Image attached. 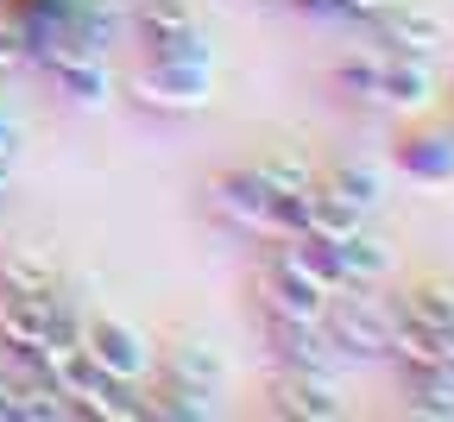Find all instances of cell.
I'll return each instance as SVG.
<instances>
[{
    "label": "cell",
    "instance_id": "obj_1",
    "mask_svg": "<svg viewBox=\"0 0 454 422\" xmlns=\"http://www.w3.org/2000/svg\"><path fill=\"white\" fill-rule=\"evenodd\" d=\"M322 328L340 359H385L391 353V290L385 284H348L322 303Z\"/></svg>",
    "mask_w": 454,
    "mask_h": 422
},
{
    "label": "cell",
    "instance_id": "obj_2",
    "mask_svg": "<svg viewBox=\"0 0 454 422\" xmlns=\"http://www.w3.org/2000/svg\"><path fill=\"white\" fill-rule=\"evenodd\" d=\"M133 107L164 113V120H184L196 107H208L215 95V57H190V64H164V57H139V70L121 82Z\"/></svg>",
    "mask_w": 454,
    "mask_h": 422
},
{
    "label": "cell",
    "instance_id": "obj_3",
    "mask_svg": "<svg viewBox=\"0 0 454 422\" xmlns=\"http://www.w3.org/2000/svg\"><path fill=\"white\" fill-rule=\"evenodd\" d=\"M127 32L139 38L145 57H164V64H190V57H215L202 13L190 0H133L127 7Z\"/></svg>",
    "mask_w": 454,
    "mask_h": 422
},
{
    "label": "cell",
    "instance_id": "obj_4",
    "mask_svg": "<svg viewBox=\"0 0 454 422\" xmlns=\"http://www.w3.org/2000/svg\"><path fill=\"white\" fill-rule=\"evenodd\" d=\"M354 32L372 38L379 51H404V57H442V44H448V20L435 7H423V0H391V7L366 13Z\"/></svg>",
    "mask_w": 454,
    "mask_h": 422
},
{
    "label": "cell",
    "instance_id": "obj_5",
    "mask_svg": "<svg viewBox=\"0 0 454 422\" xmlns=\"http://www.w3.org/2000/svg\"><path fill=\"white\" fill-rule=\"evenodd\" d=\"M253 322H259V340L271 347V366L322 372V379H340V366H348L322 322H303V316H253Z\"/></svg>",
    "mask_w": 454,
    "mask_h": 422
},
{
    "label": "cell",
    "instance_id": "obj_6",
    "mask_svg": "<svg viewBox=\"0 0 454 422\" xmlns=\"http://www.w3.org/2000/svg\"><path fill=\"white\" fill-rule=\"evenodd\" d=\"M82 353L95 359L101 372L133 379V385L152 372V340H145V328L127 322V316H107V309H95V303H89V322H82Z\"/></svg>",
    "mask_w": 454,
    "mask_h": 422
},
{
    "label": "cell",
    "instance_id": "obj_7",
    "mask_svg": "<svg viewBox=\"0 0 454 422\" xmlns=\"http://www.w3.org/2000/svg\"><path fill=\"white\" fill-rule=\"evenodd\" d=\"M265 416H284V422H340V416H348V397H340V379L278 366L271 385H265Z\"/></svg>",
    "mask_w": 454,
    "mask_h": 422
},
{
    "label": "cell",
    "instance_id": "obj_8",
    "mask_svg": "<svg viewBox=\"0 0 454 422\" xmlns=\"http://www.w3.org/2000/svg\"><path fill=\"white\" fill-rule=\"evenodd\" d=\"M391 164L411 184H454V120H423L411 113V127H397Z\"/></svg>",
    "mask_w": 454,
    "mask_h": 422
},
{
    "label": "cell",
    "instance_id": "obj_9",
    "mask_svg": "<svg viewBox=\"0 0 454 422\" xmlns=\"http://www.w3.org/2000/svg\"><path fill=\"white\" fill-rule=\"evenodd\" d=\"M435 57H404V51H385V76H379V107L385 113H429L435 107Z\"/></svg>",
    "mask_w": 454,
    "mask_h": 422
},
{
    "label": "cell",
    "instance_id": "obj_10",
    "mask_svg": "<svg viewBox=\"0 0 454 422\" xmlns=\"http://www.w3.org/2000/svg\"><path fill=\"white\" fill-rule=\"evenodd\" d=\"M51 296H0V359H13V366H38V359L51 353L44 347Z\"/></svg>",
    "mask_w": 454,
    "mask_h": 422
},
{
    "label": "cell",
    "instance_id": "obj_11",
    "mask_svg": "<svg viewBox=\"0 0 454 422\" xmlns=\"http://www.w3.org/2000/svg\"><path fill=\"white\" fill-rule=\"evenodd\" d=\"M44 76L57 82V95H64L70 107H101L114 89H121V76L107 70V57L101 51H64V57H51Z\"/></svg>",
    "mask_w": 454,
    "mask_h": 422
},
{
    "label": "cell",
    "instance_id": "obj_12",
    "mask_svg": "<svg viewBox=\"0 0 454 422\" xmlns=\"http://www.w3.org/2000/svg\"><path fill=\"white\" fill-rule=\"evenodd\" d=\"M234 184L259 202V215H265V202L271 196H291V190H303L309 176H316V164L309 158H297V152H259V158H247V164H234L227 170Z\"/></svg>",
    "mask_w": 454,
    "mask_h": 422
},
{
    "label": "cell",
    "instance_id": "obj_13",
    "mask_svg": "<svg viewBox=\"0 0 454 422\" xmlns=\"http://www.w3.org/2000/svg\"><path fill=\"white\" fill-rule=\"evenodd\" d=\"M391 309L404 322H417L423 334H435V340L454 347V284L448 277H417L404 290H391Z\"/></svg>",
    "mask_w": 454,
    "mask_h": 422
},
{
    "label": "cell",
    "instance_id": "obj_14",
    "mask_svg": "<svg viewBox=\"0 0 454 422\" xmlns=\"http://www.w3.org/2000/svg\"><path fill=\"white\" fill-rule=\"evenodd\" d=\"M202 215L221 227V233H234V239H271L265 233V215H259V202L234 184V176H208V184H202Z\"/></svg>",
    "mask_w": 454,
    "mask_h": 422
},
{
    "label": "cell",
    "instance_id": "obj_15",
    "mask_svg": "<svg viewBox=\"0 0 454 422\" xmlns=\"http://www.w3.org/2000/svg\"><path fill=\"white\" fill-rule=\"evenodd\" d=\"M316 184L334 190L354 215H372V208L385 202V164H372V158H328V164L316 170Z\"/></svg>",
    "mask_w": 454,
    "mask_h": 422
},
{
    "label": "cell",
    "instance_id": "obj_16",
    "mask_svg": "<svg viewBox=\"0 0 454 422\" xmlns=\"http://www.w3.org/2000/svg\"><path fill=\"white\" fill-rule=\"evenodd\" d=\"M379 76H385V51H379L372 38L348 44V51L334 57V70H328L334 95L348 101V107H379Z\"/></svg>",
    "mask_w": 454,
    "mask_h": 422
},
{
    "label": "cell",
    "instance_id": "obj_17",
    "mask_svg": "<svg viewBox=\"0 0 454 422\" xmlns=\"http://www.w3.org/2000/svg\"><path fill=\"white\" fill-rule=\"evenodd\" d=\"M404 379V410L429 422H454V366H397Z\"/></svg>",
    "mask_w": 454,
    "mask_h": 422
},
{
    "label": "cell",
    "instance_id": "obj_18",
    "mask_svg": "<svg viewBox=\"0 0 454 422\" xmlns=\"http://www.w3.org/2000/svg\"><path fill=\"white\" fill-rule=\"evenodd\" d=\"M57 284H64V271H57L38 246H13L0 259V296H51Z\"/></svg>",
    "mask_w": 454,
    "mask_h": 422
},
{
    "label": "cell",
    "instance_id": "obj_19",
    "mask_svg": "<svg viewBox=\"0 0 454 422\" xmlns=\"http://www.w3.org/2000/svg\"><path fill=\"white\" fill-rule=\"evenodd\" d=\"M334 253H340V271H348V284H385V277H391V246H385L379 233H366V221H360L354 233H340Z\"/></svg>",
    "mask_w": 454,
    "mask_h": 422
},
{
    "label": "cell",
    "instance_id": "obj_20",
    "mask_svg": "<svg viewBox=\"0 0 454 422\" xmlns=\"http://www.w3.org/2000/svg\"><path fill=\"white\" fill-rule=\"evenodd\" d=\"M284 7H297V13H309V20H322V26H360L366 13H379V7H391V0H284Z\"/></svg>",
    "mask_w": 454,
    "mask_h": 422
},
{
    "label": "cell",
    "instance_id": "obj_21",
    "mask_svg": "<svg viewBox=\"0 0 454 422\" xmlns=\"http://www.w3.org/2000/svg\"><path fill=\"white\" fill-rule=\"evenodd\" d=\"M20 70H32V57H26V32L0 13V76H20Z\"/></svg>",
    "mask_w": 454,
    "mask_h": 422
},
{
    "label": "cell",
    "instance_id": "obj_22",
    "mask_svg": "<svg viewBox=\"0 0 454 422\" xmlns=\"http://www.w3.org/2000/svg\"><path fill=\"white\" fill-rule=\"evenodd\" d=\"M13 139H20V133H13V120L0 113V152H13Z\"/></svg>",
    "mask_w": 454,
    "mask_h": 422
}]
</instances>
